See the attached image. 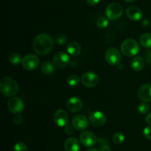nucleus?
<instances>
[{
    "label": "nucleus",
    "mask_w": 151,
    "mask_h": 151,
    "mask_svg": "<svg viewBox=\"0 0 151 151\" xmlns=\"http://www.w3.org/2000/svg\"><path fill=\"white\" fill-rule=\"evenodd\" d=\"M33 50L40 56H45L51 52L54 46L52 38L47 33L38 34L33 41Z\"/></svg>",
    "instance_id": "1"
},
{
    "label": "nucleus",
    "mask_w": 151,
    "mask_h": 151,
    "mask_svg": "<svg viewBox=\"0 0 151 151\" xmlns=\"http://www.w3.org/2000/svg\"><path fill=\"white\" fill-rule=\"evenodd\" d=\"M0 91L6 97H11L19 91V84L10 77H3L0 81Z\"/></svg>",
    "instance_id": "2"
},
{
    "label": "nucleus",
    "mask_w": 151,
    "mask_h": 151,
    "mask_svg": "<svg viewBox=\"0 0 151 151\" xmlns=\"http://www.w3.org/2000/svg\"><path fill=\"white\" fill-rule=\"evenodd\" d=\"M121 52L128 57H133L138 54L140 50L139 45L136 40L133 38H127L121 44Z\"/></svg>",
    "instance_id": "3"
},
{
    "label": "nucleus",
    "mask_w": 151,
    "mask_h": 151,
    "mask_svg": "<svg viewBox=\"0 0 151 151\" xmlns=\"http://www.w3.org/2000/svg\"><path fill=\"white\" fill-rule=\"evenodd\" d=\"M123 8L119 3L112 2L107 6L106 9V15L109 20L116 21L122 16Z\"/></svg>",
    "instance_id": "4"
},
{
    "label": "nucleus",
    "mask_w": 151,
    "mask_h": 151,
    "mask_svg": "<svg viewBox=\"0 0 151 151\" xmlns=\"http://www.w3.org/2000/svg\"><path fill=\"white\" fill-rule=\"evenodd\" d=\"M106 62L110 65H118L122 60V56L118 49L115 47H110L108 49L105 54Z\"/></svg>",
    "instance_id": "5"
},
{
    "label": "nucleus",
    "mask_w": 151,
    "mask_h": 151,
    "mask_svg": "<svg viewBox=\"0 0 151 151\" xmlns=\"http://www.w3.org/2000/svg\"><path fill=\"white\" fill-rule=\"evenodd\" d=\"M39 59L35 54H28L23 58L22 62L24 69L28 71H32L36 69L39 65Z\"/></svg>",
    "instance_id": "6"
},
{
    "label": "nucleus",
    "mask_w": 151,
    "mask_h": 151,
    "mask_svg": "<svg viewBox=\"0 0 151 151\" xmlns=\"http://www.w3.org/2000/svg\"><path fill=\"white\" fill-rule=\"evenodd\" d=\"M97 138L94 133L91 131H83L80 136L81 143L86 147H93L97 142Z\"/></svg>",
    "instance_id": "7"
},
{
    "label": "nucleus",
    "mask_w": 151,
    "mask_h": 151,
    "mask_svg": "<svg viewBox=\"0 0 151 151\" xmlns=\"http://www.w3.org/2000/svg\"><path fill=\"white\" fill-rule=\"evenodd\" d=\"M69 56L64 52H58L53 56L52 63L58 68H64L69 65Z\"/></svg>",
    "instance_id": "8"
},
{
    "label": "nucleus",
    "mask_w": 151,
    "mask_h": 151,
    "mask_svg": "<svg viewBox=\"0 0 151 151\" xmlns=\"http://www.w3.org/2000/svg\"><path fill=\"white\" fill-rule=\"evenodd\" d=\"M7 107L12 113L19 114L23 111L24 105L20 98L13 97L7 102Z\"/></svg>",
    "instance_id": "9"
},
{
    "label": "nucleus",
    "mask_w": 151,
    "mask_h": 151,
    "mask_svg": "<svg viewBox=\"0 0 151 151\" xmlns=\"http://www.w3.org/2000/svg\"><path fill=\"white\" fill-rule=\"evenodd\" d=\"M88 120H89V122L93 126L101 127V126H103L106 124V121H107V118H106V115L103 113L96 110L91 113L89 117H88Z\"/></svg>",
    "instance_id": "10"
},
{
    "label": "nucleus",
    "mask_w": 151,
    "mask_h": 151,
    "mask_svg": "<svg viewBox=\"0 0 151 151\" xmlns=\"http://www.w3.org/2000/svg\"><path fill=\"white\" fill-rule=\"evenodd\" d=\"M81 82L86 87H94L98 84L99 76L94 72H86L82 76Z\"/></svg>",
    "instance_id": "11"
},
{
    "label": "nucleus",
    "mask_w": 151,
    "mask_h": 151,
    "mask_svg": "<svg viewBox=\"0 0 151 151\" xmlns=\"http://www.w3.org/2000/svg\"><path fill=\"white\" fill-rule=\"evenodd\" d=\"M72 124L77 130H84L88 127V119L83 115H76L72 118Z\"/></svg>",
    "instance_id": "12"
},
{
    "label": "nucleus",
    "mask_w": 151,
    "mask_h": 151,
    "mask_svg": "<svg viewBox=\"0 0 151 151\" xmlns=\"http://www.w3.org/2000/svg\"><path fill=\"white\" fill-rule=\"evenodd\" d=\"M53 119H54L55 123L58 127H64L68 123L69 117H68L67 113L64 110L59 109L56 110Z\"/></svg>",
    "instance_id": "13"
},
{
    "label": "nucleus",
    "mask_w": 151,
    "mask_h": 151,
    "mask_svg": "<svg viewBox=\"0 0 151 151\" xmlns=\"http://www.w3.org/2000/svg\"><path fill=\"white\" fill-rule=\"evenodd\" d=\"M138 97L144 102H151V84H145L139 87L138 90Z\"/></svg>",
    "instance_id": "14"
},
{
    "label": "nucleus",
    "mask_w": 151,
    "mask_h": 151,
    "mask_svg": "<svg viewBox=\"0 0 151 151\" xmlns=\"http://www.w3.org/2000/svg\"><path fill=\"white\" fill-rule=\"evenodd\" d=\"M83 107V102L80 98L73 96L68 99L66 102V107L70 112H79Z\"/></svg>",
    "instance_id": "15"
},
{
    "label": "nucleus",
    "mask_w": 151,
    "mask_h": 151,
    "mask_svg": "<svg viewBox=\"0 0 151 151\" xmlns=\"http://www.w3.org/2000/svg\"><path fill=\"white\" fill-rule=\"evenodd\" d=\"M126 15L131 20L139 21L142 18V11L137 6H130L127 8Z\"/></svg>",
    "instance_id": "16"
},
{
    "label": "nucleus",
    "mask_w": 151,
    "mask_h": 151,
    "mask_svg": "<svg viewBox=\"0 0 151 151\" xmlns=\"http://www.w3.org/2000/svg\"><path fill=\"white\" fill-rule=\"evenodd\" d=\"M80 142L76 138L70 137L66 139L64 142L65 151H79Z\"/></svg>",
    "instance_id": "17"
},
{
    "label": "nucleus",
    "mask_w": 151,
    "mask_h": 151,
    "mask_svg": "<svg viewBox=\"0 0 151 151\" xmlns=\"http://www.w3.org/2000/svg\"><path fill=\"white\" fill-rule=\"evenodd\" d=\"M68 53L72 56H77L81 53V46L77 41H70L66 47Z\"/></svg>",
    "instance_id": "18"
},
{
    "label": "nucleus",
    "mask_w": 151,
    "mask_h": 151,
    "mask_svg": "<svg viewBox=\"0 0 151 151\" xmlns=\"http://www.w3.org/2000/svg\"><path fill=\"white\" fill-rule=\"evenodd\" d=\"M145 61L143 58L140 56H137L134 58L131 61V68L135 71H140L144 68Z\"/></svg>",
    "instance_id": "19"
},
{
    "label": "nucleus",
    "mask_w": 151,
    "mask_h": 151,
    "mask_svg": "<svg viewBox=\"0 0 151 151\" xmlns=\"http://www.w3.org/2000/svg\"><path fill=\"white\" fill-rule=\"evenodd\" d=\"M55 65H53V63H51L50 62H45L41 65V70L44 75H51L54 73L55 70Z\"/></svg>",
    "instance_id": "20"
},
{
    "label": "nucleus",
    "mask_w": 151,
    "mask_h": 151,
    "mask_svg": "<svg viewBox=\"0 0 151 151\" xmlns=\"http://www.w3.org/2000/svg\"><path fill=\"white\" fill-rule=\"evenodd\" d=\"M140 44L145 48H151V33H146L140 37Z\"/></svg>",
    "instance_id": "21"
},
{
    "label": "nucleus",
    "mask_w": 151,
    "mask_h": 151,
    "mask_svg": "<svg viewBox=\"0 0 151 151\" xmlns=\"http://www.w3.org/2000/svg\"><path fill=\"white\" fill-rule=\"evenodd\" d=\"M66 81H67L68 84L71 87H75V86H77L81 81V79H80L79 76L75 74H72V75H70L68 76L67 79H66Z\"/></svg>",
    "instance_id": "22"
},
{
    "label": "nucleus",
    "mask_w": 151,
    "mask_h": 151,
    "mask_svg": "<svg viewBox=\"0 0 151 151\" xmlns=\"http://www.w3.org/2000/svg\"><path fill=\"white\" fill-rule=\"evenodd\" d=\"M22 58L20 54L17 53H14L13 54L10 55V58H9V61H10V64L13 65H18L19 64H22Z\"/></svg>",
    "instance_id": "23"
},
{
    "label": "nucleus",
    "mask_w": 151,
    "mask_h": 151,
    "mask_svg": "<svg viewBox=\"0 0 151 151\" xmlns=\"http://www.w3.org/2000/svg\"><path fill=\"white\" fill-rule=\"evenodd\" d=\"M97 25L100 29H104L106 28L109 25V19L105 16H100L98 18L97 21Z\"/></svg>",
    "instance_id": "24"
},
{
    "label": "nucleus",
    "mask_w": 151,
    "mask_h": 151,
    "mask_svg": "<svg viewBox=\"0 0 151 151\" xmlns=\"http://www.w3.org/2000/svg\"><path fill=\"white\" fill-rule=\"evenodd\" d=\"M112 140L115 144H119L125 141V136H124L123 133L118 132L114 135Z\"/></svg>",
    "instance_id": "25"
},
{
    "label": "nucleus",
    "mask_w": 151,
    "mask_h": 151,
    "mask_svg": "<svg viewBox=\"0 0 151 151\" xmlns=\"http://www.w3.org/2000/svg\"><path fill=\"white\" fill-rule=\"evenodd\" d=\"M138 110L139 113L146 114L150 110V106L147 102H142L138 105Z\"/></svg>",
    "instance_id": "26"
},
{
    "label": "nucleus",
    "mask_w": 151,
    "mask_h": 151,
    "mask_svg": "<svg viewBox=\"0 0 151 151\" xmlns=\"http://www.w3.org/2000/svg\"><path fill=\"white\" fill-rule=\"evenodd\" d=\"M14 151H28V148L24 142H18L15 144Z\"/></svg>",
    "instance_id": "27"
},
{
    "label": "nucleus",
    "mask_w": 151,
    "mask_h": 151,
    "mask_svg": "<svg viewBox=\"0 0 151 151\" xmlns=\"http://www.w3.org/2000/svg\"><path fill=\"white\" fill-rule=\"evenodd\" d=\"M143 135L148 140H151V126L146 127L143 130Z\"/></svg>",
    "instance_id": "28"
},
{
    "label": "nucleus",
    "mask_w": 151,
    "mask_h": 151,
    "mask_svg": "<svg viewBox=\"0 0 151 151\" xmlns=\"http://www.w3.org/2000/svg\"><path fill=\"white\" fill-rule=\"evenodd\" d=\"M13 121L16 124H22L24 121L23 117L19 114H16L14 117H13Z\"/></svg>",
    "instance_id": "29"
},
{
    "label": "nucleus",
    "mask_w": 151,
    "mask_h": 151,
    "mask_svg": "<svg viewBox=\"0 0 151 151\" xmlns=\"http://www.w3.org/2000/svg\"><path fill=\"white\" fill-rule=\"evenodd\" d=\"M66 38L63 34H60V35L57 36L56 37V40H57V42L60 44H63L66 42Z\"/></svg>",
    "instance_id": "30"
},
{
    "label": "nucleus",
    "mask_w": 151,
    "mask_h": 151,
    "mask_svg": "<svg viewBox=\"0 0 151 151\" xmlns=\"http://www.w3.org/2000/svg\"><path fill=\"white\" fill-rule=\"evenodd\" d=\"M145 58L147 63L151 65V50H147L145 53Z\"/></svg>",
    "instance_id": "31"
},
{
    "label": "nucleus",
    "mask_w": 151,
    "mask_h": 151,
    "mask_svg": "<svg viewBox=\"0 0 151 151\" xmlns=\"http://www.w3.org/2000/svg\"><path fill=\"white\" fill-rule=\"evenodd\" d=\"M100 151H111V147H109V145L108 144H106L102 145L101 147H100Z\"/></svg>",
    "instance_id": "32"
},
{
    "label": "nucleus",
    "mask_w": 151,
    "mask_h": 151,
    "mask_svg": "<svg viewBox=\"0 0 151 151\" xmlns=\"http://www.w3.org/2000/svg\"><path fill=\"white\" fill-rule=\"evenodd\" d=\"M73 132V129H72V127H71L70 126H66V127H65V133L67 135L72 134Z\"/></svg>",
    "instance_id": "33"
},
{
    "label": "nucleus",
    "mask_w": 151,
    "mask_h": 151,
    "mask_svg": "<svg viewBox=\"0 0 151 151\" xmlns=\"http://www.w3.org/2000/svg\"><path fill=\"white\" fill-rule=\"evenodd\" d=\"M100 1V0H86V2L88 3L89 5H91V6L96 5V4H98Z\"/></svg>",
    "instance_id": "34"
},
{
    "label": "nucleus",
    "mask_w": 151,
    "mask_h": 151,
    "mask_svg": "<svg viewBox=\"0 0 151 151\" xmlns=\"http://www.w3.org/2000/svg\"><path fill=\"white\" fill-rule=\"evenodd\" d=\"M145 121H146V122L147 123V124H150V125H151V113H150L147 114V116H146Z\"/></svg>",
    "instance_id": "35"
},
{
    "label": "nucleus",
    "mask_w": 151,
    "mask_h": 151,
    "mask_svg": "<svg viewBox=\"0 0 151 151\" xmlns=\"http://www.w3.org/2000/svg\"><path fill=\"white\" fill-rule=\"evenodd\" d=\"M86 151H100V150L97 149H96V148H90V149L87 150Z\"/></svg>",
    "instance_id": "36"
},
{
    "label": "nucleus",
    "mask_w": 151,
    "mask_h": 151,
    "mask_svg": "<svg viewBox=\"0 0 151 151\" xmlns=\"http://www.w3.org/2000/svg\"><path fill=\"white\" fill-rule=\"evenodd\" d=\"M126 2H133V1H135L136 0H124Z\"/></svg>",
    "instance_id": "37"
}]
</instances>
